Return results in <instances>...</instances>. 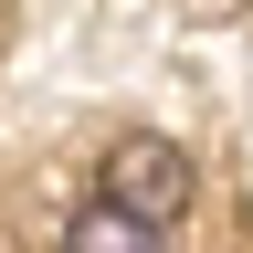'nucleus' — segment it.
I'll return each instance as SVG.
<instances>
[{
	"label": "nucleus",
	"mask_w": 253,
	"mask_h": 253,
	"mask_svg": "<svg viewBox=\"0 0 253 253\" xmlns=\"http://www.w3.org/2000/svg\"><path fill=\"white\" fill-rule=\"evenodd\" d=\"M106 201H126L137 221L169 232V221L190 211V158H179L169 137H116V148H106Z\"/></svg>",
	"instance_id": "f257e3e1"
},
{
	"label": "nucleus",
	"mask_w": 253,
	"mask_h": 253,
	"mask_svg": "<svg viewBox=\"0 0 253 253\" xmlns=\"http://www.w3.org/2000/svg\"><path fill=\"white\" fill-rule=\"evenodd\" d=\"M63 253H158V221H137L126 201H84L74 232H63Z\"/></svg>",
	"instance_id": "f03ea898"
}]
</instances>
